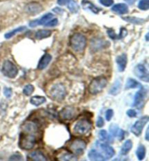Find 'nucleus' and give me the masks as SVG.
<instances>
[{
	"label": "nucleus",
	"instance_id": "nucleus-1",
	"mask_svg": "<svg viewBox=\"0 0 149 161\" xmlns=\"http://www.w3.org/2000/svg\"><path fill=\"white\" fill-rule=\"evenodd\" d=\"M37 132H31V131H22L20 134L19 146L21 149L25 150H29L35 146L37 141Z\"/></svg>",
	"mask_w": 149,
	"mask_h": 161
},
{
	"label": "nucleus",
	"instance_id": "nucleus-2",
	"mask_svg": "<svg viewBox=\"0 0 149 161\" xmlns=\"http://www.w3.org/2000/svg\"><path fill=\"white\" fill-rule=\"evenodd\" d=\"M87 40L84 35L81 33H74L70 39V45L74 51L76 52H82L84 51Z\"/></svg>",
	"mask_w": 149,
	"mask_h": 161
},
{
	"label": "nucleus",
	"instance_id": "nucleus-3",
	"mask_svg": "<svg viewBox=\"0 0 149 161\" xmlns=\"http://www.w3.org/2000/svg\"><path fill=\"white\" fill-rule=\"evenodd\" d=\"M66 95V90L64 84H56L51 87L49 91V97L57 102H61Z\"/></svg>",
	"mask_w": 149,
	"mask_h": 161
},
{
	"label": "nucleus",
	"instance_id": "nucleus-4",
	"mask_svg": "<svg viewBox=\"0 0 149 161\" xmlns=\"http://www.w3.org/2000/svg\"><path fill=\"white\" fill-rule=\"evenodd\" d=\"M92 129V124L89 120L82 118L79 120L74 125L73 131L76 135L84 136L89 134Z\"/></svg>",
	"mask_w": 149,
	"mask_h": 161
},
{
	"label": "nucleus",
	"instance_id": "nucleus-5",
	"mask_svg": "<svg viewBox=\"0 0 149 161\" xmlns=\"http://www.w3.org/2000/svg\"><path fill=\"white\" fill-rule=\"evenodd\" d=\"M108 83L107 79L103 76L97 77L90 83L89 86V91L92 95H95L101 92L103 89L106 86Z\"/></svg>",
	"mask_w": 149,
	"mask_h": 161
},
{
	"label": "nucleus",
	"instance_id": "nucleus-6",
	"mask_svg": "<svg viewBox=\"0 0 149 161\" xmlns=\"http://www.w3.org/2000/svg\"><path fill=\"white\" fill-rule=\"evenodd\" d=\"M96 150L104 158L105 160L110 159L114 155L115 151L112 147L109 146L105 143L101 142L100 141H97L95 142Z\"/></svg>",
	"mask_w": 149,
	"mask_h": 161
},
{
	"label": "nucleus",
	"instance_id": "nucleus-7",
	"mask_svg": "<svg viewBox=\"0 0 149 161\" xmlns=\"http://www.w3.org/2000/svg\"><path fill=\"white\" fill-rule=\"evenodd\" d=\"M68 148L74 155H82L86 149V143L84 140L76 139L69 143Z\"/></svg>",
	"mask_w": 149,
	"mask_h": 161
},
{
	"label": "nucleus",
	"instance_id": "nucleus-8",
	"mask_svg": "<svg viewBox=\"0 0 149 161\" xmlns=\"http://www.w3.org/2000/svg\"><path fill=\"white\" fill-rule=\"evenodd\" d=\"M2 71L5 76L10 78V79L15 78L17 76L18 73L17 67L10 60H6V61L4 62Z\"/></svg>",
	"mask_w": 149,
	"mask_h": 161
},
{
	"label": "nucleus",
	"instance_id": "nucleus-9",
	"mask_svg": "<svg viewBox=\"0 0 149 161\" xmlns=\"http://www.w3.org/2000/svg\"><path fill=\"white\" fill-rule=\"evenodd\" d=\"M148 91L145 88H142L136 93L135 96V100L133 106L136 107L137 109H141L144 105V102L147 97Z\"/></svg>",
	"mask_w": 149,
	"mask_h": 161
},
{
	"label": "nucleus",
	"instance_id": "nucleus-10",
	"mask_svg": "<svg viewBox=\"0 0 149 161\" xmlns=\"http://www.w3.org/2000/svg\"><path fill=\"white\" fill-rule=\"evenodd\" d=\"M148 120L149 118L148 116H144V117L140 118V119L137 120V121L135 122V124L132 126V128H131V132L136 136H139L141 134L144 126H145L146 124L148 122Z\"/></svg>",
	"mask_w": 149,
	"mask_h": 161
},
{
	"label": "nucleus",
	"instance_id": "nucleus-11",
	"mask_svg": "<svg viewBox=\"0 0 149 161\" xmlns=\"http://www.w3.org/2000/svg\"><path fill=\"white\" fill-rule=\"evenodd\" d=\"M134 73L135 75L143 81L148 82L149 80V75H148V71L147 68H146L145 66L143 65L139 64L135 67L134 69Z\"/></svg>",
	"mask_w": 149,
	"mask_h": 161
},
{
	"label": "nucleus",
	"instance_id": "nucleus-12",
	"mask_svg": "<svg viewBox=\"0 0 149 161\" xmlns=\"http://www.w3.org/2000/svg\"><path fill=\"white\" fill-rule=\"evenodd\" d=\"M76 110L74 107L67 106L60 111V117L64 120H70L75 117Z\"/></svg>",
	"mask_w": 149,
	"mask_h": 161
},
{
	"label": "nucleus",
	"instance_id": "nucleus-13",
	"mask_svg": "<svg viewBox=\"0 0 149 161\" xmlns=\"http://www.w3.org/2000/svg\"><path fill=\"white\" fill-rule=\"evenodd\" d=\"M53 17V15L52 13H47V14L43 15L40 19L35 20V21H32L29 23V26L31 28H34L37 26L40 25H44L47 22H48L52 17Z\"/></svg>",
	"mask_w": 149,
	"mask_h": 161
},
{
	"label": "nucleus",
	"instance_id": "nucleus-14",
	"mask_svg": "<svg viewBox=\"0 0 149 161\" xmlns=\"http://www.w3.org/2000/svg\"><path fill=\"white\" fill-rule=\"evenodd\" d=\"M26 10L27 12H28L31 15H36L39 13L42 10V6L39 3L37 2H32L27 4L26 7Z\"/></svg>",
	"mask_w": 149,
	"mask_h": 161
},
{
	"label": "nucleus",
	"instance_id": "nucleus-15",
	"mask_svg": "<svg viewBox=\"0 0 149 161\" xmlns=\"http://www.w3.org/2000/svg\"><path fill=\"white\" fill-rule=\"evenodd\" d=\"M28 160H33V161H46L47 160V158H46L44 154L40 151H33L31 152L27 156Z\"/></svg>",
	"mask_w": 149,
	"mask_h": 161
},
{
	"label": "nucleus",
	"instance_id": "nucleus-16",
	"mask_svg": "<svg viewBox=\"0 0 149 161\" xmlns=\"http://www.w3.org/2000/svg\"><path fill=\"white\" fill-rule=\"evenodd\" d=\"M116 63L118 65V69L120 72H123L125 70L127 63V57L126 54H121L116 57Z\"/></svg>",
	"mask_w": 149,
	"mask_h": 161
},
{
	"label": "nucleus",
	"instance_id": "nucleus-17",
	"mask_svg": "<svg viewBox=\"0 0 149 161\" xmlns=\"http://www.w3.org/2000/svg\"><path fill=\"white\" fill-rule=\"evenodd\" d=\"M52 60V56L49 54H44L40 59L39 63H38L37 68L39 70H44V68H46L47 66L49 64V62Z\"/></svg>",
	"mask_w": 149,
	"mask_h": 161
},
{
	"label": "nucleus",
	"instance_id": "nucleus-18",
	"mask_svg": "<svg viewBox=\"0 0 149 161\" xmlns=\"http://www.w3.org/2000/svg\"><path fill=\"white\" fill-rule=\"evenodd\" d=\"M111 10L113 12H116V14L124 15L129 12V8L126 4L119 3V4H114V5L112 7Z\"/></svg>",
	"mask_w": 149,
	"mask_h": 161
},
{
	"label": "nucleus",
	"instance_id": "nucleus-19",
	"mask_svg": "<svg viewBox=\"0 0 149 161\" xmlns=\"http://www.w3.org/2000/svg\"><path fill=\"white\" fill-rule=\"evenodd\" d=\"M82 5L84 7L85 9H88V10H91L92 12L95 13V14H98V13L101 10L100 8H98V7L94 5L92 2L88 1V0H82Z\"/></svg>",
	"mask_w": 149,
	"mask_h": 161
},
{
	"label": "nucleus",
	"instance_id": "nucleus-20",
	"mask_svg": "<svg viewBox=\"0 0 149 161\" xmlns=\"http://www.w3.org/2000/svg\"><path fill=\"white\" fill-rule=\"evenodd\" d=\"M52 32L49 30H44V29H41V30L37 31L35 33V38L37 39H43L45 38H48L51 36Z\"/></svg>",
	"mask_w": 149,
	"mask_h": 161
},
{
	"label": "nucleus",
	"instance_id": "nucleus-21",
	"mask_svg": "<svg viewBox=\"0 0 149 161\" xmlns=\"http://www.w3.org/2000/svg\"><path fill=\"white\" fill-rule=\"evenodd\" d=\"M45 102H46V98L42 97V96H33L30 100L31 104L36 107L41 105L43 103H44Z\"/></svg>",
	"mask_w": 149,
	"mask_h": 161
},
{
	"label": "nucleus",
	"instance_id": "nucleus-22",
	"mask_svg": "<svg viewBox=\"0 0 149 161\" xmlns=\"http://www.w3.org/2000/svg\"><path fill=\"white\" fill-rule=\"evenodd\" d=\"M88 157L91 160H105L104 158L95 149H92L89 152Z\"/></svg>",
	"mask_w": 149,
	"mask_h": 161
},
{
	"label": "nucleus",
	"instance_id": "nucleus-23",
	"mask_svg": "<svg viewBox=\"0 0 149 161\" xmlns=\"http://www.w3.org/2000/svg\"><path fill=\"white\" fill-rule=\"evenodd\" d=\"M121 87V81L119 80H116V81L114 82V84L112 85V86L110 87L109 93L112 95H117L119 92H120Z\"/></svg>",
	"mask_w": 149,
	"mask_h": 161
},
{
	"label": "nucleus",
	"instance_id": "nucleus-24",
	"mask_svg": "<svg viewBox=\"0 0 149 161\" xmlns=\"http://www.w3.org/2000/svg\"><path fill=\"white\" fill-rule=\"evenodd\" d=\"M58 159L59 160H76L77 158L73 153L65 152L58 156Z\"/></svg>",
	"mask_w": 149,
	"mask_h": 161
},
{
	"label": "nucleus",
	"instance_id": "nucleus-25",
	"mask_svg": "<svg viewBox=\"0 0 149 161\" xmlns=\"http://www.w3.org/2000/svg\"><path fill=\"white\" fill-rule=\"evenodd\" d=\"M132 148V142L131 140H126L125 142L124 143L121 149V155H125L130 151V149Z\"/></svg>",
	"mask_w": 149,
	"mask_h": 161
},
{
	"label": "nucleus",
	"instance_id": "nucleus-26",
	"mask_svg": "<svg viewBox=\"0 0 149 161\" xmlns=\"http://www.w3.org/2000/svg\"><path fill=\"white\" fill-rule=\"evenodd\" d=\"M26 29V26H21V27H18V28L14 29V30L10 31V32L5 33V35H4V38L7 39H10V38H12L13 37H14L15 35H16L17 33H21L22 31H25Z\"/></svg>",
	"mask_w": 149,
	"mask_h": 161
},
{
	"label": "nucleus",
	"instance_id": "nucleus-27",
	"mask_svg": "<svg viewBox=\"0 0 149 161\" xmlns=\"http://www.w3.org/2000/svg\"><path fill=\"white\" fill-rule=\"evenodd\" d=\"M123 20H125L127 22H129V23H132V24H135V25H141L143 23H145V21L141 18H137V17H122Z\"/></svg>",
	"mask_w": 149,
	"mask_h": 161
},
{
	"label": "nucleus",
	"instance_id": "nucleus-28",
	"mask_svg": "<svg viewBox=\"0 0 149 161\" xmlns=\"http://www.w3.org/2000/svg\"><path fill=\"white\" fill-rule=\"evenodd\" d=\"M67 2L68 8H69L70 12H71L72 13H76L78 12L80 7H79L78 4L74 0H68Z\"/></svg>",
	"mask_w": 149,
	"mask_h": 161
},
{
	"label": "nucleus",
	"instance_id": "nucleus-29",
	"mask_svg": "<svg viewBox=\"0 0 149 161\" xmlns=\"http://www.w3.org/2000/svg\"><path fill=\"white\" fill-rule=\"evenodd\" d=\"M146 147L143 146V145H140V146L137 147V151H136V155L138 160H142L144 159L146 156Z\"/></svg>",
	"mask_w": 149,
	"mask_h": 161
},
{
	"label": "nucleus",
	"instance_id": "nucleus-30",
	"mask_svg": "<svg viewBox=\"0 0 149 161\" xmlns=\"http://www.w3.org/2000/svg\"><path fill=\"white\" fill-rule=\"evenodd\" d=\"M141 86L138 82L136 80L133 79H128L127 80V83H126L125 85V89H135Z\"/></svg>",
	"mask_w": 149,
	"mask_h": 161
},
{
	"label": "nucleus",
	"instance_id": "nucleus-31",
	"mask_svg": "<svg viewBox=\"0 0 149 161\" xmlns=\"http://www.w3.org/2000/svg\"><path fill=\"white\" fill-rule=\"evenodd\" d=\"M98 136H99V139H100L102 142H108V140H110V142H112L110 136L109 135H108V133L106 131L101 130L98 134Z\"/></svg>",
	"mask_w": 149,
	"mask_h": 161
},
{
	"label": "nucleus",
	"instance_id": "nucleus-32",
	"mask_svg": "<svg viewBox=\"0 0 149 161\" xmlns=\"http://www.w3.org/2000/svg\"><path fill=\"white\" fill-rule=\"evenodd\" d=\"M119 130H120V129L119 128V126H117L116 124H113L110 126V128H109L110 134L113 137H116L119 132Z\"/></svg>",
	"mask_w": 149,
	"mask_h": 161
},
{
	"label": "nucleus",
	"instance_id": "nucleus-33",
	"mask_svg": "<svg viewBox=\"0 0 149 161\" xmlns=\"http://www.w3.org/2000/svg\"><path fill=\"white\" fill-rule=\"evenodd\" d=\"M33 91H34V87L33 86V85L27 84L26 86H24L23 91V94H24L25 95L29 96V95H31V94L33 92Z\"/></svg>",
	"mask_w": 149,
	"mask_h": 161
},
{
	"label": "nucleus",
	"instance_id": "nucleus-34",
	"mask_svg": "<svg viewBox=\"0 0 149 161\" xmlns=\"http://www.w3.org/2000/svg\"><path fill=\"white\" fill-rule=\"evenodd\" d=\"M138 8L141 10H148L149 9V0H141L138 4Z\"/></svg>",
	"mask_w": 149,
	"mask_h": 161
},
{
	"label": "nucleus",
	"instance_id": "nucleus-35",
	"mask_svg": "<svg viewBox=\"0 0 149 161\" xmlns=\"http://www.w3.org/2000/svg\"><path fill=\"white\" fill-rule=\"evenodd\" d=\"M58 23V19L57 18H54V19H52L51 21L49 20V21L47 22V23L44 24V26H46V27H53V26H55Z\"/></svg>",
	"mask_w": 149,
	"mask_h": 161
},
{
	"label": "nucleus",
	"instance_id": "nucleus-36",
	"mask_svg": "<svg viewBox=\"0 0 149 161\" xmlns=\"http://www.w3.org/2000/svg\"><path fill=\"white\" fill-rule=\"evenodd\" d=\"M107 33L108 35V37H109L110 39H118V36H117L116 33H115L114 31L113 30V29H108L107 31Z\"/></svg>",
	"mask_w": 149,
	"mask_h": 161
},
{
	"label": "nucleus",
	"instance_id": "nucleus-37",
	"mask_svg": "<svg viewBox=\"0 0 149 161\" xmlns=\"http://www.w3.org/2000/svg\"><path fill=\"white\" fill-rule=\"evenodd\" d=\"M10 160H22L23 157L19 153H15L14 155H13L10 158Z\"/></svg>",
	"mask_w": 149,
	"mask_h": 161
},
{
	"label": "nucleus",
	"instance_id": "nucleus-38",
	"mask_svg": "<svg viewBox=\"0 0 149 161\" xmlns=\"http://www.w3.org/2000/svg\"><path fill=\"white\" fill-rule=\"evenodd\" d=\"M99 2L105 7H110L114 4V0H99Z\"/></svg>",
	"mask_w": 149,
	"mask_h": 161
},
{
	"label": "nucleus",
	"instance_id": "nucleus-39",
	"mask_svg": "<svg viewBox=\"0 0 149 161\" xmlns=\"http://www.w3.org/2000/svg\"><path fill=\"white\" fill-rule=\"evenodd\" d=\"M113 115H114V111H113L111 109L108 110L106 113H105V119H106L108 121H110L113 118Z\"/></svg>",
	"mask_w": 149,
	"mask_h": 161
},
{
	"label": "nucleus",
	"instance_id": "nucleus-40",
	"mask_svg": "<svg viewBox=\"0 0 149 161\" xmlns=\"http://www.w3.org/2000/svg\"><path fill=\"white\" fill-rule=\"evenodd\" d=\"M127 29L125 28H121V31H120V33H119V35L118 36V39H123L124 37H125L126 36H127Z\"/></svg>",
	"mask_w": 149,
	"mask_h": 161
},
{
	"label": "nucleus",
	"instance_id": "nucleus-41",
	"mask_svg": "<svg viewBox=\"0 0 149 161\" xmlns=\"http://www.w3.org/2000/svg\"><path fill=\"white\" fill-rule=\"evenodd\" d=\"M12 89L10 88H4V95L7 98H10L12 96Z\"/></svg>",
	"mask_w": 149,
	"mask_h": 161
},
{
	"label": "nucleus",
	"instance_id": "nucleus-42",
	"mask_svg": "<svg viewBox=\"0 0 149 161\" xmlns=\"http://www.w3.org/2000/svg\"><path fill=\"white\" fill-rule=\"evenodd\" d=\"M103 126H104V120H103V118L98 117L96 122V126L98 127V128H101V127H103Z\"/></svg>",
	"mask_w": 149,
	"mask_h": 161
},
{
	"label": "nucleus",
	"instance_id": "nucleus-43",
	"mask_svg": "<svg viewBox=\"0 0 149 161\" xmlns=\"http://www.w3.org/2000/svg\"><path fill=\"white\" fill-rule=\"evenodd\" d=\"M127 115L130 118H135L137 116V112L135 110H128L127 112Z\"/></svg>",
	"mask_w": 149,
	"mask_h": 161
},
{
	"label": "nucleus",
	"instance_id": "nucleus-44",
	"mask_svg": "<svg viewBox=\"0 0 149 161\" xmlns=\"http://www.w3.org/2000/svg\"><path fill=\"white\" fill-rule=\"evenodd\" d=\"M125 131H123L122 129H120V130H119V132L118 134V135H117L116 137H118V139L119 140H122L124 138H125Z\"/></svg>",
	"mask_w": 149,
	"mask_h": 161
},
{
	"label": "nucleus",
	"instance_id": "nucleus-45",
	"mask_svg": "<svg viewBox=\"0 0 149 161\" xmlns=\"http://www.w3.org/2000/svg\"><path fill=\"white\" fill-rule=\"evenodd\" d=\"M68 0H58V4L60 5H64L66 4Z\"/></svg>",
	"mask_w": 149,
	"mask_h": 161
},
{
	"label": "nucleus",
	"instance_id": "nucleus-46",
	"mask_svg": "<svg viewBox=\"0 0 149 161\" xmlns=\"http://www.w3.org/2000/svg\"><path fill=\"white\" fill-rule=\"evenodd\" d=\"M125 2H127L129 4H133L137 0H125Z\"/></svg>",
	"mask_w": 149,
	"mask_h": 161
},
{
	"label": "nucleus",
	"instance_id": "nucleus-47",
	"mask_svg": "<svg viewBox=\"0 0 149 161\" xmlns=\"http://www.w3.org/2000/svg\"><path fill=\"white\" fill-rule=\"evenodd\" d=\"M148 129H147V130H146V139L148 141L149 140V137H148Z\"/></svg>",
	"mask_w": 149,
	"mask_h": 161
},
{
	"label": "nucleus",
	"instance_id": "nucleus-48",
	"mask_svg": "<svg viewBox=\"0 0 149 161\" xmlns=\"http://www.w3.org/2000/svg\"><path fill=\"white\" fill-rule=\"evenodd\" d=\"M146 41H148V33H147V34H146Z\"/></svg>",
	"mask_w": 149,
	"mask_h": 161
}]
</instances>
